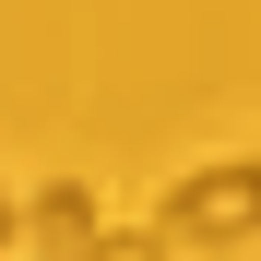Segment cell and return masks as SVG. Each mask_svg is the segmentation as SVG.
<instances>
[{
    "mask_svg": "<svg viewBox=\"0 0 261 261\" xmlns=\"http://www.w3.org/2000/svg\"><path fill=\"white\" fill-rule=\"evenodd\" d=\"M154 238H166V249H214V261H226L238 238H261V154H238V166H190V178L154 202Z\"/></svg>",
    "mask_w": 261,
    "mask_h": 261,
    "instance_id": "1",
    "label": "cell"
},
{
    "mask_svg": "<svg viewBox=\"0 0 261 261\" xmlns=\"http://www.w3.org/2000/svg\"><path fill=\"white\" fill-rule=\"evenodd\" d=\"M95 238H107V214H95L83 178H48V190L24 202V249H36V261H83Z\"/></svg>",
    "mask_w": 261,
    "mask_h": 261,
    "instance_id": "2",
    "label": "cell"
},
{
    "mask_svg": "<svg viewBox=\"0 0 261 261\" xmlns=\"http://www.w3.org/2000/svg\"><path fill=\"white\" fill-rule=\"evenodd\" d=\"M12 238H24V202H0V249H12Z\"/></svg>",
    "mask_w": 261,
    "mask_h": 261,
    "instance_id": "4",
    "label": "cell"
},
{
    "mask_svg": "<svg viewBox=\"0 0 261 261\" xmlns=\"http://www.w3.org/2000/svg\"><path fill=\"white\" fill-rule=\"evenodd\" d=\"M83 261H166V238H154V226H107Z\"/></svg>",
    "mask_w": 261,
    "mask_h": 261,
    "instance_id": "3",
    "label": "cell"
}]
</instances>
